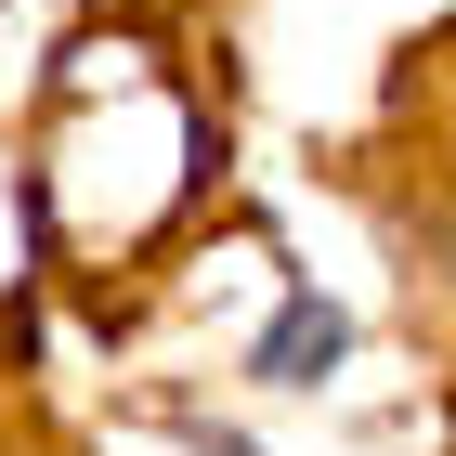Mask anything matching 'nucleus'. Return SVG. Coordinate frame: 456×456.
<instances>
[{"label":"nucleus","mask_w":456,"mask_h":456,"mask_svg":"<svg viewBox=\"0 0 456 456\" xmlns=\"http://www.w3.org/2000/svg\"><path fill=\"white\" fill-rule=\"evenodd\" d=\"M339 352H352V314H339V300H326V287H287V314L261 326V352H248V365L300 391V379H326Z\"/></svg>","instance_id":"nucleus-1"}]
</instances>
